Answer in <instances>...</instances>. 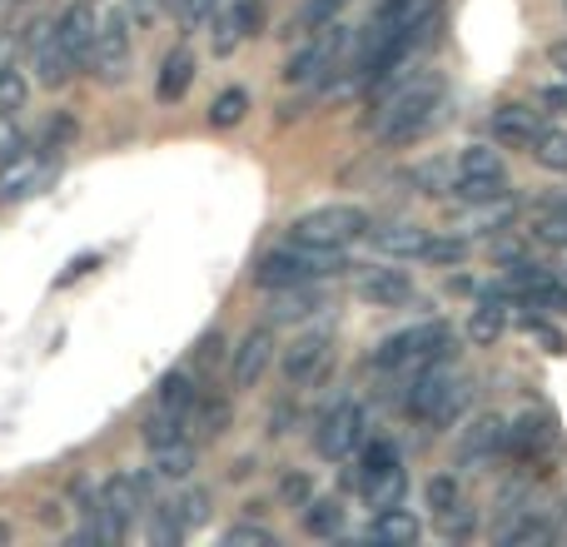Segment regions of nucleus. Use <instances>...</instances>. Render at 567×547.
Wrapping results in <instances>:
<instances>
[{
	"label": "nucleus",
	"instance_id": "1",
	"mask_svg": "<svg viewBox=\"0 0 567 547\" xmlns=\"http://www.w3.org/2000/svg\"><path fill=\"white\" fill-rule=\"evenodd\" d=\"M443 105H449V80L439 70H403L393 85L379 90L373 100V115L363 125L373 130V140L383 145H413L439 125Z\"/></svg>",
	"mask_w": 567,
	"mask_h": 547
},
{
	"label": "nucleus",
	"instance_id": "2",
	"mask_svg": "<svg viewBox=\"0 0 567 547\" xmlns=\"http://www.w3.org/2000/svg\"><path fill=\"white\" fill-rule=\"evenodd\" d=\"M443 353H453V329L443 319H423V323H413V329L389 333V339L373 349V369L393 373V379H409V373H419L423 363L443 359Z\"/></svg>",
	"mask_w": 567,
	"mask_h": 547
},
{
	"label": "nucleus",
	"instance_id": "3",
	"mask_svg": "<svg viewBox=\"0 0 567 547\" xmlns=\"http://www.w3.org/2000/svg\"><path fill=\"white\" fill-rule=\"evenodd\" d=\"M339 269H349L343 249H313V245L284 239L279 249H269V255L255 265V283L259 289H293V283H319Z\"/></svg>",
	"mask_w": 567,
	"mask_h": 547
},
{
	"label": "nucleus",
	"instance_id": "4",
	"mask_svg": "<svg viewBox=\"0 0 567 547\" xmlns=\"http://www.w3.org/2000/svg\"><path fill=\"white\" fill-rule=\"evenodd\" d=\"M453 199L463 205H498V199L513 195V179H508V165H503L498 149L488 145H468L458 155V169H453Z\"/></svg>",
	"mask_w": 567,
	"mask_h": 547
},
{
	"label": "nucleus",
	"instance_id": "5",
	"mask_svg": "<svg viewBox=\"0 0 567 547\" xmlns=\"http://www.w3.org/2000/svg\"><path fill=\"white\" fill-rule=\"evenodd\" d=\"M363 235H369V215L359 205H323L289 225L293 245H313V249H349Z\"/></svg>",
	"mask_w": 567,
	"mask_h": 547
},
{
	"label": "nucleus",
	"instance_id": "6",
	"mask_svg": "<svg viewBox=\"0 0 567 547\" xmlns=\"http://www.w3.org/2000/svg\"><path fill=\"white\" fill-rule=\"evenodd\" d=\"M343 50H349V30H343L339 20L319 25L289 60H284V85H313V80H323V75L333 80V65L343 60Z\"/></svg>",
	"mask_w": 567,
	"mask_h": 547
},
{
	"label": "nucleus",
	"instance_id": "7",
	"mask_svg": "<svg viewBox=\"0 0 567 547\" xmlns=\"http://www.w3.org/2000/svg\"><path fill=\"white\" fill-rule=\"evenodd\" d=\"M55 165H60L55 149L16 145L6 159H0V205H20V199L40 195V189L55 179Z\"/></svg>",
	"mask_w": 567,
	"mask_h": 547
},
{
	"label": "nucleus",
	"instance_id": "8",
	"mask_svg": "<svg viewBox=\"0 0 567 547\" xmlns=\"http://www.w3.org/2000/svg\"><path fill=\"white\" fill-rule=\"evenodd\" d=\"M363 438H369V413H363V403L343 399V403H333V409L319 419L313 448H319V458L339 463V458H349V453H359Z\"/></svg>",
	"mask_w": 567,
	"mask_h": 547
},
{
	"label": "nucleus",
	"instance_id": "9",
	"mask_svg": "<svg viewBox=\"0 0 567 547\" xmlns=\"http://www.w3.org/2000/svg\"><path fill=\"white\" fill-rule=\"evenodd\" d=\"M503 453H508L513 463H523V468L548 473V463L558 458V429H553V419H543V413L513 419L508 438H503Z\"/></svg>",
	"mask_w": 567,
	"mask_h": 547
},
{
	"label": "nucleus",
	"instance_id": "10",
	"mask_svg": "<svg viewBox=\"0 0 567 547\" xmlns=\"http://www.w3.org/2000/svg\"><path fill=\"white\" fill-rule=\"evenodd\" d=\"M329 363H333V333L329 329H309V333H299V339L284 349L279 369H284V383H289V389H313V383H323Z\"/></svg>",
	"mask_w": 567,
	"mask_h": 547
},
{
	"label": "nucleus",
	"instance_id": "11",
	"mask_svg": "<svg viewBox=\"0 0 567 547\" xmlns=\"http://www.w3.org/2000/svg\"><path fill=\"white\" fill-rule=\"evenodd\" d=\"M130 50H135L130 16H125V10H105V16H100V25H95V45H90V70H95L100 80H125Z\"/></svg>",
	"mask_w": 567,
	"mask_h": 547
},
{
	"label": "nucleus",
	"instance_id": "12",
	"mask_svg": "<svg viewBox=\"0 0 567 547\" xmlns=\"http://www.w3.org/2000/svg\"><path fill=\"white\" fill-rule=\"evenodd\" d=\"M269 363H275V329L259 323V329H249L245 339H239L235 359H229V379H235V389H255L269 373Z\"/></svg>",
	"mask_w": 567,
	"mask_h": 547
},
{
	"label": "nucleus",
	"instance_id": "13",
	"mask_svg": "<svg viewBox=\"0 0 567 547\" xmlns=\"http://www.w3.org/2000/svg\"><path fill=\"white\" fill-rule=\"evenodd\" d=\"M353 293H359L363 303H373V309H403V303L413 299V279L403 269L369 265V269H359V279H353Z\"/></svg>",
	"mask_w": 567,
	"mask_h": 547
},
{
	"label": "nucleus",
	"instance_id": "14",
	"mask_svg": "<svg viewBox=\"0 0 567 547\" xmlns=\"http://www.w3.org/2000/svg\"><path fill=\"white\" fill-rule=\"evenodd\" d=\"M449 383H453V353H443V359L423 363L419 373H409V399H403V409H409L413 419L429 423L433 409H439V399L449 393Z\"/></svg>",
	"mask_w": 567,
	"mask_h": 547
},
{
	"label": "nucleus",
	"instance_id": "15",
	"mask_svg": "<svg viewBox=\"0 0 567 547\" xmlns=\"http://www.w3.org/2000/svg\"><path fill=\"white\" fill-rule=\"evenodd\" d=\"M439 20V0H379L373 6V20H369V40H383V35H399V30H419Z\"/></svg>",
	"mask_w": 567,
	"mask_h": 547
},
{
	"label": "nucleus",
	"instance_id": "16",
	"mask_svg": "<svg viewBox=\"0 0 567 547\" xmlns=\"http://www.w3.org/2000/svg\"><path fill=\"white\" fill-rule=\"evenodd\" d=\"M95 25H100V16H95V6H90V0H75V6L60 10V20H55V40L65 45V55L75 60V70H80V65H90Z\"/></svg>",
	"mask_w": 567,
	"mask_h": 547
},
{
	"label": "nucleus",
	"instance_id": "17",
	"mask_svg": "<svg viewBox=\"0 0 567 547\" xmlns=\"http://www.w3.org/2000/svg\"><path fill=\"white\" fill-rule=\"evenodd\" d=\"M30 60H35V80L45 90H65L70 75H75V60H70L65 45L55 40V25H35V35H30Z\"/></svg>",
	"mask_w": 567,
	"mask_h": 547
},
{
	"label": "nucleus",
	"instance_id": "18",
	"mask_svg": "<svg viewBox=\"0 0 567 547\" xmlns=\"http://www.w3.org/2000/svg\"><path fill=\"white\" fill-rule=\"evenodd\" d=\"M503 438H508V423L483 413V419H473L468 429L458 433V463L463 468H483V463H493L503 453Z\"/></svg>",
	"mask_w": 567,
	"mask_h": 547
},
{
	"label": "nucleus",
	"instance_id": "19",
	"mask_svg": "<svg viewBox=\"0 0 567 547\" xmlns=\"http://www.w3.org/2000/svg\"><path fill=\"white\" fill-rule=\"evenodd\" d=\"M548 130V120H543V110L533 105H498L493 110V140H498L503 149H533V140Z\"/></svg>",
	"mask_w": 567,
	"mask_h": 547
},
{
	"label": "nucleus",
	"instance_id": "20",
	"mask_svg": "<svg viewBox=\"0 0 567 547\" xmlns=\"http://www.w3.org/2000/svg\"><path fill=\"white\" fill-rule=\"evenodd\" d=\"M508 293L503 289H488L478 299V309L468 313V339L478 343V349H493V343L503 339V333H508Z\"/></svg>",
	"mask_w": 567,
	"mask_h": 547
},
{
	"label": "nucleus",
	"instance_id": "21",
	"mask_svg": "<svg viewBox=\"0 0 567 547\" xmlns=\"http://www.w3.org/2000/svg\"><path fill=\"white\" fill-rule=\"evenodd\" d=\"M429 235H433V229L409 225V219H399V225H373L369 229L373 249H379L383 259H419L423 245H429Z\"/></svg>",
	"mask_w": 567,
	"mask_h": 547
},
{
	"label": "nucleus",
	"instance_id": "22",
	"mask_svg": "<svg viewBox=\"0 0 567 547\" xmlns=\"http://www.w3.org/2000/svg\"><path fill=\"white\" fill-rule=\"evenodd\" d=\"M363 538H369V543H389V547H413L423 538V523L399 503V508H379V513H373V523H369V533H363Z\"/></svg>",
	"mask_w": 567,
	"mask_h": 547
},
{
	"label": "nucleus",
	"instance_id": "23",
	"mask_svg": "<svg viewBox=\"0 0 567 547\" xmlns=\"http://www.w3.org/2000/svg\"><path fill=\"white\" fill-rule=\"evenodd\" d=\"M259 25H265V6H259V0H235V6L225 10V20H219L215 55H229V50H235L245 35H255Z\"/></svg>",
	"mask_w": 567,
	"mask_h": 547
},
{
	"label": "nucleus",
	"instance_id": "24",
	"mask_svg": "<svg viewBox=\"0 0 567 547\" xmlns=\"http://www.w3.org/2000/svg\"><path fill=\"white\" fill-rule=\"evenodd\" d=\"M195 85V55H189L185 45L169 50L165 65H159V80H155V95L165 100V105H175V100H185V90Z\"/></svg>",
	"mask_w": 567,
	"mask_h": 547
},
{
	"label": "nucleus",
	"instance_id": "25",
	"mask_svg": "<svg viewBox=\"0 0 567 547\" xmlns=\"http://www.w3.org/2000/svg\"><path fill=\"white\" fill-rule=\"evenodd\" d=\"M229 419H235L229 399H209V393H199L195 409L185 413V429L195 433V438H219V433L229 429Z\"/></svg>",
	"mask_w": 567,
	"mask_h": 547
},
{
	"label": "nucleus",
	"instance_id": "26",
	"mask_svg": "<svg viewBox=\"0 0 567 547\" xmlns=\"http://www.w3.org/2000/svg\"><path fill=\"white\" fill-rule=\"evenodd\" d=\"M403 493H409V473H403V463L379 468V473H363V498H369V508H399Z\"/></svg>",
	"mask_w": 567,
	"mask_h": 547
},
{
	"label": "nucleus",
	"instance_id": "27",
	"mask_svg": "<svg viewBox=\"0 0 567 547\" xmlns=\"http://www.w3.org/2000/svg\"><path fill=\"white\" fill-rule=\"evenodd\" d=\"M275 299H269V319L275 323H289V319H309L313 309H319V293H313V283H293V289H269Z\"/></svg>",
	"mask_w": 567,
	"mask_h": 547
},
{
	"label": "nucleus",
	"instance_id": "28",
	"mask_svg": "<svg viewBox=\"0 0 567 547\" xmlns=\"http://www.w3.org/2000/svg\"><path fill=\"white\" fill-rule=\"evenodd\" d=\"M343 518H349V513H343L339 498H309L303 503V533H309V538H339Z\"/></svg>",
	"mask_w": 567,
	"mask_h": 547
},
{
	"label": "nucleus",
	"instance_id": "29",
	"mask_svg": "<svg viewBox=\"0 0 567 547\" xmlns=\"http://www.w3.org/2000/svg\"><path fill=\"white\" fill-rule=\"evenodd\" d=\"M155 453V478H189L195 473V443L189 438H175V443H165V448H150Z\"/></svg>",
	"mask_w": 567,
	"mask_h": 547
},
{
	"label": "nucleus",
	"instance_id": "30",
	"mask_svg": "<svg viewBox=\"0 0 567 547\" xmlns=\"http://www.w3.org/2000/svg\"><path fill=\"white\" fill-rule=\"evenodd\" d=\"M195 399H199L195 373L175 369V373H165V379H159V409H169V413H189V409H195Z\"/></svg>",
	"mask_w": 567,
	"mask_h": 547
},
{
	"label": "nucleus",
	"instance_id": "31",
	"mask_svg": "<svg viewBox=\"0 0 567 547\" xmlns=\"http://www.w3.org/2000/svg\"><path fill=\"white\" fill-rule=\"evenodd\" d=\"M140 438L150 443V448H165V443H175V438H189V429H185V413H169V409H155L145 419V429H140Z\"/></svg>",
	"mask_w": 567,
	"mask_h": 547
},
{
	"label": "nucleus",
	"instance_id": "32",
	"mask_svg": "<svg viewBox=\"0 0 567 547\" xmlns=\"http://www.w3.org/2000/svg\"><path fill=\"white\" fill-rule=\"evenodd\" d=\"M533 239L548 249H567V205H538V215H533Z\"/></svg>",
	"mask_w": 567,
	"mask_h": 547
},
{
	"label": "nucleus",
	"instance_id": "33",
	"mask_svg": "<svg viewBox=\"0 0 567 547\" xmlns=\"http://www.w3.org/2000/svg\"><path fill=\"white\" fill-rule=\"evenodd\" d=\"M508 547H528V543H548L553 538V523L543 518V513H533V508H523V518L518 523H508V528L498 533Z\"/></svg>",
	"mask_w": 567,
	"mask_h": 547
},
{
	"label": "nucleus",
	"instance_id": "34",
	"mask_svg": "<svg viewBox=\"0 0 567 547\" xmlns=\"http://www.w3.org/2000/svg\"><path fill=\"white\" fill-rule=\"evenodd\" d=\"M473 403V389H468V379H458V373H453V383H449V393H443L439 399V409H433V429H449V423H458L463 419V409H468Z\"/></svg>",
	"mask_w": 567,
	"mask_h": 547
},
{
	"label": "nucleus",
	"instance_id": "35",
	"mask_svg": "<svg viewBox=\"0 0 567 547\" xmlns=\"http://www.w3.org/2000/svg\"><path fill=\"white\" fill-rule=\"evenodd\" d=\"M423 265H443V269H453V265H463L468 259V239L463 235H429V245H423Z\"/></svg>",
	"mask_w": 567,
	"mask_h": 547
},
{
	"label": "nucleus",
	"instance_id": "36",
	"mask_svg": "<svg viewBox=\"0 0 567 547\" xmlns=\"http://www.w3.org/2000/svg\"><path fill=\"white\" fill-rule=\"evenodd\" d=\"M533 159H538L543 169H558V175H567V130H543L538 140H533Z\"/></svg>",
	"mask_w": 567,
	"mask_h": 547
},
{
	"label": "nucleus",
	"instance_id": "37",
	"mask_svg": "<svg viewBox=\"0 0 567 547\" xmlns=\"http://www.w3.org/2000/svg\"><path fill=\"white\" fill-rule=\"evenodd\" d=\"M25 95H30L25 75H20L16 65H0V120L20 115V110H25Z\"/></svg>",
	"mask_w": 567,
	"mask_h": 547
},
{
	"label": "nucleus",
	"instance_id": "38",
	"mask_svg": "<svg viewBox=\"0 0 567 547\" xmlns=\"http://www.w3.org/2000/svg\"><path fill=\"white\" fill-rule=\"evenodd\" d=\"M145 513H150V543L169 547V543H179V538H185V523H179V513L169 508V503H159V508H155V503H150Z\"/></svg>",
	"mask_w": 567,
	"mask_h": 547
},
{
	"label": "nucleus",
	"instance_id": "39",
	"mask_svg": "<svg viewBox=\"0 0 567 547\" xmlns=\"http://www.w3.org/2000/svg\"><path fill=\"white\" fill-rule=\"evenodd\" d=\"M245 115H249V95H245V90H225V95H215V105H209V125H215V130L239 125Z\"/></svg>",
	"mask_w": 567,
	"mask_h": 547
},
{
	"label": "nucleus",
	"instance_id": "40",
	"mask_svg": "<svg viewBox=\"0 0 567 547\" xmlns=\"http://www.w3.org/2000/svg\"><path fill=\"white\" fill-rule=\"evenodd\" d=\"M523 333H528L533 343H543V353H567V339H563V329L558 323H548L543 313H523Z\"/></svg>",
	"mask_w": 567,
	"mask_h": 547
},
{
	"label": "nucleus",
	"instance_id": "41",
	"mask_svg": "<svg viewBox=\"0 0 567 547\" xmlns=\"http://www.w3.org/2000/svg\"><path fill=\"white\" fill-rule=\"evenodd\" d=\"M169 508L179 513V523H185V533H189V528H199V523L209 518V493L205 488H189V493H179Z\"/></svg>",
	"mask_w": 567,
	"mask_h": 547
},
{
	"label": "nucleus",
	"instance_id": "42",
	"mask_svg": "<svg viewBox=\"0 0 567 547\" xmlns=\"http://www.w3.org/2000/svg\"><path fill=\"white\" fill-rule=\"evenodd\" d=\"M458 498H463V488H458V478H453V473H439V478H429V488H423V503H429L433 513L453 508Z\"/></svg>",
	"mask_w": 567,
	"mask_h": 547
},
{
	"label": "nucleus",
	"instance_id": "43",
	"mask_svg": "<svg viewBox=\"0 0 567 547\" xmlns=\"http://www.w3.org/2000/svg\"><path fill=\"white\" fill-rule=\"evenodd\" d=\"M343 6H349V0H309V6L299 10V25H303V30H319V25H329V20L339 16Z\"/></svg>",
	"mask_w": 567,
	"mask_h": 547
},
{
	"label": "nucleus",
	"instance_id": "44",
	"mask_svg": "<svg viewBox=\"0 0 567 547\" xmlns=\"http://www.w3.org/2000/svg\"><path fill=\"white\" fill-rule=\"evenodd\" d=\"M439 533H443V538H468V533H473V513L463 508V503L443 508V513H439Z\"/></svg>",
	"mask_w": 567,
	"mask_h": 547
},
{
	"label": "nucleus",
	"instance_id": "45",
	"mask_svg": "<svg viewBox=\"0 0 567 547\" xmlns=\"http://www.w3.org/2000/svg\"><path fill=\"white\" fill-rule=\"evenodd\" d=\"M225 547H275V533L255 528V523H239V528L225 533Z\"/></svg>",
	"mask_w": 567,
	"mask_h": 547
},
{
	"label": "nucleus",
	"instance_id": "46",
	"mask_svg": "<svg viewBox=\"0 0 567 547\" xmlns=\"http://www.w3.org/2000/svg\"><path fill=\"white\" fill-rule=\"evenodd\" d=\"M528 309H553V313H567V283L548 279V283H543V289L528 299Z\"/></svg>",
	"mask_w": 567,
	"mask_h": 547
},
{
	"label": "nucleus",
	"instance_id": "47",
	"mask_svg": "<svg viewBox=\"0 0 567 547\" xmlns=\"http://www.w3.org/2000/svg\"><path fill=\"white\" fill-rule=\"evenodd\" d=\"M70 140H75V120L60 115V120H50V130H45V140H40V145L60 155V149H70Z\"/></svg>",
	"mask_w": 567,
	"mask_h": 547
},
{
	"label": "nucleus",
	"instance_id": "48",
	"mask_svg": "<svg viewBox=\"0 0 567 547\" xmlns=\"http://www.w3.org/2000/svg\"><path fill=\"white\" fill-rule=\"evenodd\" d=\"M279 498L284 503H293V508H303V503L313 498V488H309V478H303V473H289V478L279 483Z\"/></svg>",
	"mask_w": 567,
	"mask_h": 547
},
{
	"label": "nucleus",
	"instance_id": "49",
	"mask_svg": "<svg viewBox=\"0 0 567 547\" xmlns=\"http://www.w3.org/2000/svg\"><path fill=\"white\" fill-rule=\"evenodd\" d=\"M219 359H225V339H219V333H205V339H199V349H195V363H199V369H215Z\"/></svg>",
	"mask_w": 567,
	"mask_h": 547
},
{
	"label": "nucleus",
	"instance_id": "50",
	"mask_svg": "<svg viewBox=\"0 0 567 547\" xmlns=\"http://www.w3.org/2000/svg\"><path fill=\"white\" fill-rule=\"evenodd\" d=\"M209 10H215V0H185V25H199V20H209Z\"/></svg>",
	"mask_w": 567,
	"mask_h": 547
},
{
	"label": "nucleus",
	"instance_id": "51",
	"mask_svg": "<svg viewBox=\"0 0 567 547\" xmlns=\"http://www.w3.org/2000/svg\"><path fill=\"white\" fill-rule=\"evenodd\" d=\"M538 100H543L548 110H563V115H567V80H563V85H548Z\"/></svg>",
	"mask_w": 567,
	"mask_h": 547
},
{
	"label": "nucleus",
	"instance_id": "52",
	"mask_svg": "<svg viewBox=\"0 0 567 547\" xmlns=\"http://www.w3.org/2000/svg\"><path fill=\"white\" fill-rule=\"evenodd\" d=\"M548 65L567 80V40H553V45H548Z\"/></svg>",
	"mask_w": 567,
	"mask_h": 547
},
{
	"label": "nucleus",
	"instance_id": "53",
	"mask_svg": "<svg viewBox=\"0 0 567 547\" xmlns=\"http://www.w3.org/2000/svg\"><path fill=\"white\" fill-rule=\"evenodd\" d=\"M125 6H130V16H140V20L155 16V0H125Z\"/></svg>",
	"mask_w": 567,
	"mask_h": 547
},
{
	"label": "nucleus",
	"instance_id": "54",
	"mask_svg": "<svg viewBox=\"0 0 567 547\" xmlns=\"http://www.w3.org/2000/svg\"><path fill=\"white\" fill-rule=\"evenodd\" d=\"M159 10H169V16H185V0H155Z\"/></svg>",
	"mask_w": 567,
	"mask_h": 547
},
{
	"label": "nucleus",
	"instance_id": "55",
	"mask_svg": "<svg viewBox=\"0 0 567 547\" xmlns=\"http://www.w3.org/2000/svg\"><path fill=\"white\" fill-rule=\"evenodd\" d=\"M10 543V523H0V547H6Z\"/></svg>",
	"mask_w": 567,
	"mask_h": 547
},
{
	"label": "nucleus",
	"instance_id": "56",
	"mask_svg": "<svg viewBox=\"0 0 567 547\" xmlns=\"http://www.w3.org/2000/svg\"><path fill=\"white\" fill-rule=\"evenodd\" d=\"M0 6H6V0H0Z\"/></svg>",
	"mask_w": 567,
	"mask_h": 547
},
{
	"label": "nucleus",
	"instance_id": "57",
	"mask_svg": "<svg viewBox=\"0 0 567 547\" xmlns=\"http://www.w3.org/2000/svg\"><path fill=\"white\" fill-rule=\"evenodd\" d=\"M563 6H567V0H563Z\"/></svg>",
	"mask_w": 567,
	"mask_h": 547
}]
</instances>
